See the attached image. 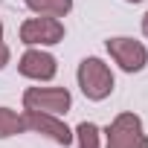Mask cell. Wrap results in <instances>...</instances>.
<instances>
[{"instance_id":"cell-7","label":"cell","mask_w":148,"mask_h":148,"mask_svg":"<svg viewBox=\"0 0 148 148\" xmlns=\"http://www.w3.org/2000/svg\"><path fill=\"white\" fill-rule=\"evenodd\" d=\"M23 125H26V131H35V134L49 136L55 145H64L67 148L73 142V131L61 122V116L41 113V110H23Z\"/></svg>"},{"instance_id":"cell-9","label":"cell","mask_w":148,"mask_h":148,"mask_svg":"<svg viewBox=\"0 0 148 148\" xmlns=\"http://www.w3.org/2000/svg\"><path fill=\"white\" fill-rule=\"evenodd\" d=\"M26 125H23V113L12 110V108H0V139H9L15 134H23Z\"/></svg>"},{"instance_id":"cell-2","label":"cell","mask_w":148,"mask_h":148,"mask_svg":"<svg viewBox=\"0 0 148 148\" xmlns=\"http://www.w3.org/2000/svg\"><path fill=\"white\" fill-rule=\"evenodd\" d=\"M105 148H148V134L136 113H119L105 128Z\"/></svg>"},{"instance_id":"cell-12","label":"cell","mask_w":148,"mask_h":148,"mask_svg":"<svg viewBox=\"0 0 148 148\" xmlns=\"http://www.w3.org/2000/svg\"><path fill=\"white\" fill-rule=\"evenodd\" d=\"M142 35H145V38H148V12H145V15H142Z\"/></svg>"},{"instance_id":"cell-4","label":"cell","mask_w":148,"mask_h":148,"mask_svg":"<svg viewBox=\"0 0 148 148\" xmlns=\"http://www.w3.org/2000/svg\"><path fill=\"white\" fill-rule=\"evenodd\" d=\"M21 41L26 47H52V44H61L64 41V23L58 18H47V15L26 18L21 23Z\"/></svg>"},{"instance_id":"cell-13","label":"cell","mask_w":148,"mask_h":148,"mask_svg":"<svg viewBox=\"0 0 148 148\" xmlns=\"http://www.w3.org/2000/svg\"><path fill=\"white\" fill-rule=\"evenodd\" d=\"M0 41H3V21H0Z\"/></svg>"},{"instance_id":"cell-3","label":"cell","mask_w":148,"mask_h":148,"mask_svg":"<svg viewBox=\"0 0 148 148\" xmlns=\"http://www.w3.org/2000/svg\"><path fill=\"white\" fill-rule=\"evenodd\" d=\"M70 108H73V96L67 87H26L23 90V110L64 116Z\"/></svg>"},{"instance_id":"cell-10","label":"cell","mask_w":148,"mask_h":148,"mask_svg":"<svg viewBox=\"0 0 148 148\" xmlns=\"http://www.w3.org/2000/svg\"><path fill=\"white\" fill-rule=\"evenodd\" d=\"M99 125H93V122H82L76 131H73V136L79 139V148H102L99 145Z\"/></svg>"},{"instance_id":"cell-5","label":"cell","mask_w":148,"mask_h":148,"mask_svg":"<svg viewBox=\"0 0 148 148\" xmlns=\"http://www.w3.org/2000/svg\"><path fill=\"white\" fill-rule=\"evenodd\" d=\"M18 70H21V76H26L32 82H52L55 73H58V61H55L52 52H47L41 47H29L21 55Z\"/></svg>"},{"instance_id":"cell-8","label":"cell","mask_w":148,"mask_h":148,"mask_svg":"<svg viewBox=\"0 0 148 148\" xmlns=\"http://www.w3.org/2000/svg\"><path fill=\"white\" fill-rule=\"evenodd\" d=\"M26 6L35 15H47V18H64L73 9V0H26Z\"/></svg>"},{"instance_id":"cell-11","label":"cell","mask_w":148,"mask_h":148,"mask_svg":"<svg viewBox=\"0 0 148 148\" xmlns=\"http://www.w3.org/2000/svg\"><path fill=\"white\" fill-rule=\"evenodd\" d=\"M9 58H12V52H9V47L0 41V70H3L6 64H9Z\"/></svg>"},{"instance_id":"cell-1","label":"cell","mask_w":148,"mask_h":148,"mask_svg":"<svg viewBox=\"0 0 148 148\" xmlns=\"http://www.w3.org/2000/svg\"><path fill=\"white\" fill-rule=\"evenodd\" d=\"M76 79H79L82 93H84L90 102H105V99L113 93V84H116L110 67H108L102 58H96V55H90V58H84V61L79 64Z\"/></svg>"},{"instance_id":"cell-6","label":"cell","mask_w":148,"mask_h":148,"mask_svg":"<svg viewBox=\"0 0 148 148\" xmlns=\"http://www.w3.org/2000/svg\"><path fill=\"white\" fill-rule=\"evenodd\" d=\"M108 52H110V58L125 73H139L148 64V49L139 41H134V38H122V35L119 38H110L108 41Z\"/></svg>"},{"instance_id":"cell-14","label":"cell","mask_w":148,"mask_h":148,"mask_svg":"<svg viewBox=\"0 0 148 148\" xmlns=\"http://www.w3.org/2000/svg\"><path fill=\"white\" fill-rule=\"evenodd\" d=\"M125 3H142V0H125Z\"/></svg>"}]
</instances>
